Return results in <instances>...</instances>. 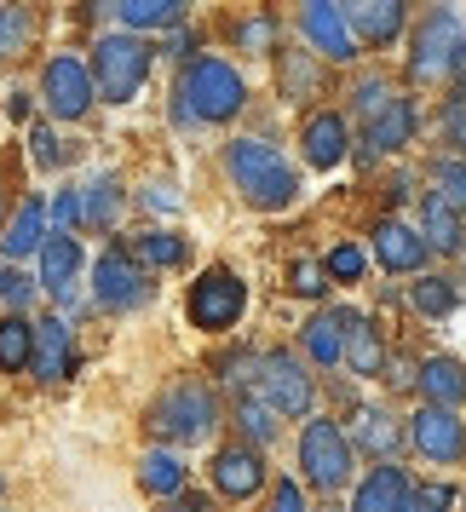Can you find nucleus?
Listing matches in <instances>:
<instances>
[{"label":"nucleus","mask_w":466,"mask_h":512,"mask_svg":"<svg viewBox=\"0 0 466 512\" xmlns=\"http://www.w3.org/2000/svg\"><path fill=\"white\" fill-rule=\"evenodd\" d=\"M173 512H213L208 501H196V495H173Z\"/></svg>","instance_id":"de8ad7c7"},{"label":"nucleus","mask_w":466,"mask_h":512,"mask_svg":"<svg viewBox=\"0 0 466 512\" xmlns=\"http://www.w3.org/2000/svg\"><path fill=\"white\" fill-rule=\"evenodd\" d=\"M271 512H305L300 484H277V507H271Z\"/></svg>","instance_id":"a18cd8bd"},{"label":"nucleus","mask_w":466,"mask_h":512,"mask_svg":"<svg viewBox=\"0 0 466 512\" xmlns=\"http://www.w3.org/2000/svg\"><path fill=\"white\" fill-rule=\"evenodd\" d=\"M346 323H351V311H317V317L300 328V340H305V351H311V363L334 369V363L346 357Z\"/></svg>","instance_id":"412c9836"},{"label":"nucleus","mask_w":466,"mask_h":512,"mask_svg":"<svg viewBox=\"0 0 466 512\" xmlns=\"http://www.w3.org/2000/svg\"><path fill=\"white\" fill-rule=\"evenodd\" d=\"M0 300L12 305V311H24V305L35 300V282H29L18 265H0Z\"/></svg>","instance_id":"e433bc0d"},{"label":"nucleus","mask_w":466,"mask_h":512,"mask_svg":"<svg viewBox=\"0 0 466 512\" xmlns=\"http://www.w3.org/2000/svg\"><path fill=\"white\" fill-rule=\"evenodd\" d=\"M409 438H415V449L426 455V461H438V466H449V461L466 455V426H461V415L443 409V403H426V409L409 420Z\"/></svg>","instance_id":"9b49d317"},{"label":"nucleus","mask_w":466,"mask_h":512,"mask_svg":"<svg viewBox=\"0 0 466 512\" xmlns=\"http://www.w3.org/2000/svg\"><path fill=\"white\" fill-rule=\"evenodd\" d=\"M351 98H357V116H363V121H374V116H380V110H386V104H392L397 93L386 87V81H363V87H357Z\"/></svg>","instance_id":"ea45409f"},{"label":"nucleus","mask_w":466,"mask_h":512,"mask_svg":"<svg viewBox=\"0 0 466 512\" xmlns=\"http://www.w3.org/2000/svg\"><path fill=\"white\" fill-rule=\"evenodd\" d=\"M93 288H98V305H104V311H133V305H144V294H150V271H144L133 254L110 248V254L93 265Z\"/></svg>","instance_id":"9d476101"},{"label":"nucleus","mask_w":466,"mask_h":512,"mask_svg":"<svg viewBox=\"0 0 466 512\" xmlns=\"http://www.w3.org/2000/svg\"><path fill=\"white\" fill-rule=\"evenodd\" d=\"M357 443L369 449V455H380V461H392V449H397V426L386 409H363L357 415Z\"/></svg>","instance_id":"7c9ffc66"},{"label":"nucleus","mask_w":466,"mask_h":512,"mask_svg":"<svg viewBox=\"0 0 466 512\" xmlns=\"http://www.w3.org/2000/svg\"><path fill=\"white\" fill-rule=\"evenodd\" d=\"M133 259H139L144 271H173V265H185V242L173 231H144L133 242Z\"/></svg>","instance_id":"c85d7f7f"},{"label":"nucleus","mask_w":466,"mask_h":512,"mask_svg":"<svg viewBox=\"0 0 466 512\" xmlns=\"http://www.w3.org/2000/svg\"><path fill=\"white\" fill-rule=\"evenodd\" d=\"M41 98H47V110L58 121H81L87 110H93V98H98V87H93V70L81 64V58H52L47 70H41Z\"/></svg>","instance_id":"6e6552de"},{"label":"nucleus","mask_w":466,"mask_h":512,"mask_svg":"<svg viewBox=\"0 0 466 512\" xmlns=\"http://www.w3.org/2000/svg\"><path fill=\"white\" fill-rule=\"evenodd\" d=\"M29 369H35V380H58V374L70 369V328H64V317H41L35 323Z\"/></svg>","instance_id":"aec40b11"},{"label":"nucleus","mask_w":466,"mask_h":512,"mask_svg":"<svg viewBox=\"0 0 466 512\" xmlns=\"http://www.w3.org/2000/svg\"><path fill=\"white\" fill-rule=\"evenodd\" d=\"M41 219H47V213H41V202H24V208L12 213V225H6V236H0V254H6V265L41 254V242H47V225H41Z\"/></svg>","instance_id":"5701e85b"},{"label":"nucleus","mask_w":466,"mask_h":512,"mask_svg":"<svg viewBox=\"0 0 466 512\" xmlns=\"http://www.w3.org/2000/svg\"><path fill=\"white\" fill-rule=\"evenodd\" d=\"M75 271H81V242L70 231H58L41 242V282H47L52 300H70L75 294Z\"/></svg>","instance_id":"f3484780"},{"label":"nucleus","mask_w":466,"mask_h":512,"mask_svg":"<svg viewBox=\"0 0 466 512\" xmlns=\"http://www.w3.org/2000/svg\"><path fill=\"white\" fill-rule=\"evenodd\" d=\"M403 501H409V478H403V466L380 461L357 484V501H351V512H403Z\"/></svg>","instance_id":"a211bd4d"},{"label":"nucleus","mask_w":466,"mask_h":512,"mask_svg":"<svg viewBox=\"0 0 466 512\" xmlns=\"http://www.w3.org/2000/svg\"><path fill=\"white\" fill-rule=\"evenodd\" d=\"M139 484L150 489V495L173 501V495H185V461H179L173 449H150L139 461Z\"/></svg>","instance_id":"393cba45"},{"label":"nucleus","mask_w":466,"mask_h":512,"mask_svg":"<svg viewBox=\"0 0 466 512\" xmlns=\"http://www.w3.org/2000/svg\"><path fill=\"white\" fill-rule=\"evenodd\" d=\"M374 259H380L386 271H420V265H426V236L409 231L403 219H380V225H374Z\"/></svg>","instance_id":"2eb2a0df"},{"label":"nucleus","mask_w":466,"mask_h":512,"mask_svg":"<svg viewBox=\"0 0 466 512\" xmlns=\"http://www.w3.org/2000/svg\"><path fill=\"white\" fill-rule=\"evenodd\" d=\"M449 501H455V489L449 484H409V501H403V512H449Z\"/></svg>","instance_id":"c9c22d12"},{"label":"nucleus","mask_w":466,"mask_h":512,"mask_svg":"<svg viewBox=\"0 0 466 512\" xmlns=\"http://www.w3.org/2000/svg\"><path fill=\"white\" fill-rule=\"evenodd\" d=\"M144 75H150V47L139 35H104L93 47V87L110 104H127L144 87Z\"/></svg>","instance_id":"39448f33"},{"label":"nucleus","mask_w":466,"mask_h":512,"mask_svg":"<svg viewBox=\"0 0 466 512\" xmlns=\"http://www.w3.org/2000/svg\"><path fill=\"white\" fill-rule=\"evenodd\" d=\"M225 173H231V185L248 196V208L277 213V208H288V202L300 196L294 167L282 162V150L265 144V139H236L231 150H225Z\"/></svg>","instance_id":"f257e3e1"},{"label":"nucleus","mask_w":466,"mask_h":512,"mask_svg":"<svg viewBox=\"0 0 466 512\" xmlns=\"http://www.w3.org/2000/svg\"><path fill=\"white\" fill-rule=\"evenodd\" d=\"M259 397H265L277 415H311L317 386H311V374H305L288 351H265V357H259Z\"/></svg>","instance_id":"0eeeda50"},{"label":"nucleus","mask_w":466,"mask_h":512,"mask_svg":"<svg viewBox=\"0 0 466 512\" xmlns=\"http://www.w3.org/2000/svg\"><path fill=\"white\" fill-rule=\"evenodd\" d=\"M443 139L455 144V150H466V98H449L443 104Z\"/></svg>","instance_id":"79ce46f5"},{"label":"nucleus","mask_w":466,"mask_h":512,"mask_svg":"<svg viewBox=\"0 0 466 512\" xmlns=\"http://www.w3.org/2000/svg\"><path fill=\"white\" fill-rule=\"evenodd\" d=\"M432 185L455 213L466 208V162H432Z\"/></svg>","instance_id":"f704fd0d"},{"label":"nucleus","mask_w":466,"mask_h":512,"mask_svg":"<svg viewBox=\"0 0 466 512\" xmlns=\"http://www.w3.org/2000/svg\"><path fill=\"white\" fill-rule=\"evenodd\" d=\"M300 144H305V162L311 167H340V156H346V144H351L346 116H334V110L311 116L305 121V133H300Z\"/></svg>","instance_id":"6ab92c4d"},{"label":"nucleus","mask_w":466,"mask_h":512,"mask_svg":"<svg viewBox=\"0 0 466 512\" xmlns=\"http://www.w3.org/2000/svg\"><path fill=\"white\" fill-rule=\"evenodd\" d=\"M340 12H346V24L357 41H369V47H392L397 35H403V12H409V0H340Z\"/></svg>","instance_id":"ddd939ff"},{"label":"nucleus","mask_w":466,"mask_h":512,"mask_svg":"<svg viewBox=\"0 0 466 512\" xmlns=\"http://www.w3.org/2000/svg\"><path fill=\"white\" fill-rule=\"evenodd\" d=\"M52 219H58V231H70L75 219H87V213H81V190H58V196H52Z\"/></svg>","instance_id":"37998d69"},{"label":"nucleus","mask_w":466,"mask_h":512,"mask_svg":"<svg viewBox=\"0 0 466 512\" xmlns=\"http://www.w3.org/2000/svg\"><path fill=\"white\" fill-rule=\"evenodd\" d=\"M288 282H294V294H305V300H317V294L328 288V282H323V265H317V259H300V265L288 271Z\"/></svg>","instance_id":"a19ab883"},{"label":"nucleus","mask_w":466,"mask_h":512,"mask_svg":"<svg viewBox=\"0 0 466 512\" xmlns=\"http://www.w3.org/2000/svg\"><path fill=\"white\" fill-rule=\"evenodd\" d=\"M259 484H265V455H259V449L231 443V449H219V455H213V489H219V495L248 501Z\"/></svg>","instance_id":"4468645a"},{"label":"nucleus","mask_w":466,"mask_h":512,"mask_svg":"<svg viewBox=\"0 0 466 512\" xmlns=\"http://www.w3.org/2000/svg\"><path fill=\"white\" fill-rule=\"evenodd\" d=\"M219 426V397L202 380H179L150 403V432L167 443H202Z\"/></svg>","instance_id":"20e7f679"},{"label":"nucleus","mask_w":466,"mask_h":512,"mask_svg":"<svg viewBox=\"0 0 466 512\" xmlns=\"http://www.w3.org/2000/svg\"><path fill=\"white\" fill-rule=\"evenodd\" d=\"M282 87H288V93H294V98H300V93H311V87H317V70L305 64L300 52H282Z\"/></svg>","instance_id":"58836bf2"},{"label":"nucleus","mask_w":466,"mask_h":512,"mask_svg":"<svg viewBox=\"0 0 466 512\" xmlns=\"http://www.w3.org/2000/svg\"><path fill=\"white\" fill-rule=\"evenodd\" d=\"M363 265H369V259H363V248H351V242H340V248H334V254H328V277H340V282H357L363 277Z\"/></svg>","instance_id":"4c0bfd02"},{"label":"nucleus","mask_w":466,"mask_h":512,"mask_svg":"<svg viewBox=\"0 0 466 512\" xmlns=\"http://www.w3.org/2000/svg\"><path fill=\"white\" fill-rule=\"evenodd\" d=\"M248 311V288L231 277V271H202V282L190 288V323L219 334V328H236V317Z\"/></svg>","instance_id":"1a4fd4ad"},{"label":"nucleus","mask_w":466,"mask_h":512,"mask_svg":"<svg viewBox=\"0 0 466 512\" xmlns=\"http://www.w3.org/2000/svg\"><path fill=\"white\" fill-rule=\"evenodd\" d=\"M415 311L420 317H449V311H455V282L449 277H420L415 282Z\"/></svg>","instance_id":"473e14b6"},{"label":"nucleus","mask_w":466,"mask_h":512,"mask_svg":"<svg viewBox=\"0 0 466 512\" xmlns=\"http://www.w3.org/2000/svg\"><path fill=\"white\" fill-rule=\"evenodd\" d=\"M248 104V87L219 58H190L179 75V116L185 121H231Z\"/></svg>","instance_id":"f03ea898"},{"label":"nucleus","mask_w":466,"mask_h":512,"mask_svg":"<svg viewBox=\"0 0 466 512\" xmlns=\"http://www.w3.org/2000/svg\"><path fill=\"white\" fill-rule=\"evenodd\" d=\"M81 213H87L93 225H110V219H116V213H121V185H116V179H110V173H104V179H93V185H87V202H81Z\"/></svg>","instance_id":"72a5a7b5"},{"label":"nucleus","mask_w":466,"mask_h":512,"mask_svg":"<svg viewBox=\"0 0 466 512\" xmlns=\"http://www.w3.org/2000/svg\"><path fill=\"white\" fill-rule=\"evenodd\" d=\"M236 426L254 443H271L277 438V409H271L265 397H242V403H236Z\"/></svg>","instance_id":"2f4dec72"},{"label":"nucleus","mask_w":466,"mask_h":512,"mask_svg":"<svg viewBox=\"0 0 466 512\" xmlns=\"http://www.w3.org/2000/svg\"><path fill=\"white\" fill-rule=\"evenodd\" d=\"M0 213H6V202H0Z\"/></svg>","instance_id":"8fccbe9b"},{"label":"nucleus","mask_w":466,"mask_h":512,"mask_svg":"<svg viewBox=\"0 0 466 512\" xmlns=\"http://www.w3.org/2000/svg\"><path fill=\"white\" fill-rule=\"evenodd\" d=\"M265 41H271V18H254L242 29V47H265Z\"/></svg>","instance_id":"49530a36"},{"label":"nucleus","mask_w":466,"mask_h":512,"mask_svg":"<svg viewBox=\"0 0 466 512\" xmlns=\"http://www.w3.org/2000/svg\"><path fill=\"white\" fill-rule=\"evenodd\" d=\"M300 29H305V41L323 52V58H334V64L357 58V35H351L340 0H305L300 6Z\"/></svg>","instance_id":"f8f14e48"},{"label":"nucleus","mask_w":466,"mask_h":512,"mask_svg":"<svg viewBox=\"0 0 466 512\" xmlns=\"http://www.w3.org/2000/svg\"><path fill=\"white\" fill-rule=\"evenodd\" d=\"M35 35H41V18L29 6H0V64L24 58L35 47Z\"/></svg>","instance_id":"bb28decb"},{"label":"nucleus","mask_w":466,"mask_h":512,"mask_svg":"<svg viewBox=\"0 0 466 512\" xmlns=\"http://www.w3.org/2000/svg\"><path fill=\"white\" fill-rule=\"evenodd\" d=\"M300 466L311 489H346L351 484V438L334 426V420H311L300 432Z\"/></svg>","instance_id":"423d86ee"},{"label":"nucleus","mask_w":466,"mask_h":512,"mask_svg":"<svg viewBox=\"0 0 466 512\" xmlns=\"http://www.w3.org/2000/svg\"><path fill=\"white\" fill-rule=\"evenodd\" d=\"M466 70V18L455 6H432L426 24L415 29V47H409V75L415 81H449Z\"/></svg>","instance_id":"7ed1b4c3"},{"label":"nucleus","mask_w":466,"mask_h":512,"mask_svg":"<svg viewBox=\"0 0 466 512\" xmlns=\"http://www.w3.org/2000/svg\"><path fill=\"white\" fill-rule=\"evenodd\" d=\"M29 346H35V323H24L18 311L0 323V369L6 374H18V369H29Z\"/></svg>","instance_id":"c756f323"},{"label":"nucleus","mask_w":466,"mask_h":512,"mask_svg":"<svg viewBox=\"0 0 466 512\" xmlns=\"http://www.w3.org/2000/svg\"><path fill=\"white\" fill-rule=\"evenodd\" d=\"M415 139V104L397 93L380 116L369 121V139H363V162H374V156H386V150H403V144Z\"/></svg>","instance_id":"dca6fc26"},{"label":"nucleus","mask_w":466,"mask_h":512,"mask_svg":"<svg viewBox=\"0 0 466 512\" xmlns=\"http://www.w3.org/2000/svg\"><path fill=\"white\" fill-rule=\"evenodd\" d=\"M346 363H351V374H363V380H374V374L386 369V346H380L374 323L357 317V311H351V323H346Z\"/></svg>","instance_id":"b1692460"},{"label":"nucleus","mask_w":466,"mask_h":512,"mask_svg":"<svg viewBox=\"0 0 466 512\" xmlns=\"http://www.w3.org/2000/svg\"><path fill=\"white\" fill-rule=\"evenodd\" d=\"M29 144H35V162H41V167L64 162V150H58V139H52V127H35V139H29Z\"/></svg>","instance_id":"c03bdc74"},{"label":"nucleus","mask_w":466,"mask_h":512,"mask_svg":"<svg viewBox=\"0 0 466 512\" xmlns=\"http://www.w3.org/2000/svg\"><path fill=\"white\" fill-rule=\"evenodd\" d=\"M420 225H426V248H466V231H461V213L443 202L438 190L420 202Z\"/></svg>","instance_id":"a878e982"},{"label":"nucleus","mask_w":466,"mask_h":512,"mask_svg":"<svg viewBox=\"0 0 466 512\" xmlns=\"http://www.w3.org/2000/svg\"><path fill=\"white\" fill-rule=\"evenodd\" d=\"M415 380H420V392H426V403H443V409L466 403V369L455 357H426Z\"/></svg>","instance_id":"4be33fe9"},{"label":"nucleus","mask_w":466,"mask_h":512,"mask_svg":"<svg viewBox=\"0 0 466 512\" xmlns=\"http://www.w3.org/2000/svg\"><path fill=\"white\" fill-rule=\"evenodd\" d=\"M127 29H173L185 18V0H116Z\"/></svg>","instance_id":"cd10ccee"},{"label":"nucleus","mask_w":466,"mask_h":512,"mask_svg":"<svg viewBox=\"0 0 466 512\" xmlns=\"http://www.w3.org/2000/svg\"><path fill=\"white\" fill-rule=\"evenodd\" d=\"M6 110H12V121H24V116H29V98L12 93V98H6Z\"/></svg>","instance_id":"09e8293b"}]
</instances>
